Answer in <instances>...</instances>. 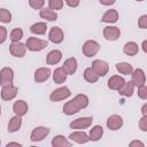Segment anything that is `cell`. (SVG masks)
Segmentation results:
<instances>
[{
  "label": "cell",
  "instance_id": "681fc988",
  "mask_svg": "<svg viewBox=\"0 0 147 147\" xmlns=\"http://www.w3.org/2000/svg\"><path fill=\"white\" fill-rule=\"evenodd\" d=\"M0 144H1V141H0Z\"/></svg>",
  "mask_w": 147,
  "mask_h": 147
},
{
  "label": "cell",
  "instance_id": "5b68a950",
  "mask_svg": "<svg viewBox=\"0 0 147 147\" xmlns=\"http://www.w3.org/2000/svg\"><path fill=\"white\" fill-rule=\"evenodd\" d=\"M92 70L100 77V76H105L107 75L108 70H109V65L107 62L105 61H101V60H95L93 63H92Z\"/></svg>",
  "mask_w": 147,
  "mask_h": 147
},
{
  "label": "cell",
  "instance_id": "7c38bea8",
  "mask_svg": "<svg viewBox=\"0 0 147 147\" xmlns=\"http://www.w3.org/2000/svg\"><path fill=\"white\" fill-rule=\"evenodd\" d=\"M106 124H107V127H108L109 130L115 131V130H118V129L122 127V125H123V119H122V117L118 116V115H111V116L108 117Z\"/></svg>",
  "mask_w": 147,
  "mask_h": 147
},
{
  "label": "cell",
  "instance_id": "ee69618b",
  "mask_svg": "<svg viewBox=\"0 0 147 147\" xmlns=\"http://www.w3.org/2000/svg\"><path fill=\"white\" fill-rule=\"evenodd\" d=\"M146 109H147V105L145 103V105L142 106V108H141V111H142V115H146V114H147V111H146Z\"/></svg>",
  "mask_w": 147,
  "mask_h": 147
},
{
  "label": "cell",
  "instance_id": "ab89813d",
  "mask_svg": "<svg viewBox=\"0 0 147 147\" xmlns=\"http://www.w3.org/2000/svg\"><path fill=\"white\" fill-rule=\"evenodd\" d=\"M7 39V30L5 26H0V44L5 42Z\"/></svg>",
  "mask_w": 147,
  "mask_h": 147
},
{
  "label": "cell",
  "instance_id": "836d02e7",
  "mask_svg": "<svg viewBox=\"0 0 147 147\" xmlns=\"http://www.w3.org/2000/svg\"><path fill=\"white\" fill-rule=\"evenodd\" d=\"M11 21V14L9 10L5 9V8H1L0 9V22H3V23H9Z\"/></svg>",
  "mask_w": 147,
  "mask_h": 147
},
{
  "label": "cell",
  "instance_id": "44dd1931",
  "mask_svg": "<svg viewBox=\"0 0 147 147\" xmlns=\"http://www.w3.org/2000/svg\"><path fill=\"white\" fill-rule=\"evenodd\" d=\"M69 138H70L72 141H76V142H78V144H85V142H87V141L90 140L88 136H87L84 131H76V132H72V133L69 136Z\"/></svg>",
  "mask_w": 147,
  "mask_h": 147
},
{
  "label": "cell",
  "instance_id": "c3c4849f",
  "mask_svg": "<svg viewBox=\"0 0 147 147\" xmlns=\"http://www.w3.org/2000/svg\"><path fill=\"white\" fill-rule=\"evenodd\" d=\"M0 114H1V108H0Z\"/></svg>",
  "mask_w": 147,
  "mask_h": 147
},
{
  "label": "cell",
  "instance_id": "e0dca14e",
  "mask_svg": "<svg viewBox=\"0 0 147 147\" xmlns=\"http://www.w3.org/2000/svg\"><path fill=\"white\" fill-rule=\"evenodd\" d=\"M118 93L121 95H124V96H132L133 92H134V85L132 82H124V84L117 90Z\"/></svg>",
  "mask_w": 147,
  "mask_h": 147
},
{
  "label": "cell",
  "instance_id": "9a60e30c",
  "mask_svg": "<svg viewBox=\"0 0 147 147\" xmlns=\"http://www.w3.org/2000/svg\"><path fill=\"white\" fill-rule=\"evenodd\" d=\"M67 71L63 69V67H60V68H56L53 72V80L56 83V84H62L67 80Z\"/></svg>",
  "mask_w": 147,
  "mask_h": 147
},
{
  "label": "cell",
  "instance_id": "3957f363",
  "mask_svg": "<svg viewBox=\"0 0 147 147\" xmlns=\"http://www.w3.org/2000/svg\"><path fill=\"white\" fill-rule=\"evenodd\" d=\"M83 54L86 57H92L94 55H96V53L100 51V45L95 41V40H87L84 45H83Z\"/></svg>",
  "mask_w": 147,
  "mask_h": 147
},
{
  "label": "cell",
  "instance_id": "7bdbcfd3",
  "mask_svg": "<svg viewBox=\"0 0 147 147\" xmlns=\"http://www.w3.org/2000/svg\"><path fill=\"white\" fill-rule=\"evenodd\" d=\"M130 146H140V147H144V144L140 142V141H132L130 144Z\"/></svg>",
  "mask_w": 147,
  "mask_h": 147
},
{
  "label": "cell",
  "instance_id": "5bb4252c",
  "mask_svg": "<svg viewBox=\"0 0 147 147\" xmlns=\"http://www.w3.org/2000/svg\"><path fill=\"white\" fill-rule=\"evenodd\" d=\"M51 76V70L48 68H39L34 72V80L37 83H42L47 80Z\"/></svg>",
  "mask_w": 147,
  "mask_h": 147
},
{
  "label": "cell",
  "instance_id": "f546056e",
  "mask_svg": "<svg viewBox=\"0 0 147 147\" xmlns=\"http://www.w3.org/2000/svg\"><path fill=\"white\" fill-rule=\"evenodd\" d=\"M116 69L119 74H123V75H131L132 71H133V68L130 63H126V62H121V63H117L116 64Z\"/></svg>",
  "mask_w": 147,
  "mask_h": 147
},
{
  "label": "cell",
  "instance_id": "d4e9b609",
  "mask_svg": "<svg viewBox=\"0 0 147 147\" xmlns=\"http://www.w3.org/2000/svg\"><path fill=\"white\" fill-rule=\"evenodd\" d=\"M39 14H40V17L46 21H56L57 20V14L49 8H44V9L41 8Z\"/></svg>",
  "mask_w": 147,
  "mask_h": 147
},
{
  "label": "cell",
  "instance_id": "83f0119b",
  "mask_svg": "<svg viewBox=\"0 0 147 147\" xmlns=\"http://www.w3.org/2000/svg\"><path fill=\"white\" fill-rule=\"evenodd\" d=\"M53 147H69L71 146V142L68 141L63 136H55L52 140Z\"/></svg>",
  "mask_w": 147,
  "mask_h": 147
},
{
  "label": "cell",
  "instance_id": "7402d4cb",
  "mask_svg": "<svg viewBox=\"0 0 147 147\" xmlns=\"http://www.w3.org/2000/svg\"><path fill=\"white\" fill-rule=\"evenodd\" d=\"M117 20H118V13H117V10L109 9V10H107L103 14V16L101 18V22H105V23H115V22H117Z\"/></svg>",
  "mask_w": 147,
  "mask_h": 147
},
{
  "label": "cell",
  "instance_id": "4fadbf2b",
  "mask_svg": "<svg viewBox=\"0 0 147 147\" xmlns=\"http://www.w3.org/2000/svg\"><path fill=\"white\" fill-rule=\"evenodd\" d=\"M132 83L134 86H140L144 85L146 82V76L145 72L141 69H136L134 71H132Z\"/></svg>",
  "mask_w": 147,
  "mask_h": 147
},
{
  "label": "cell",
  "instance_id": "ac0fdd59",
  "mask_svg": "<svg viewBox=\"0 0 147 147\" xmlns=\"http://www.w3.org/2000/svg\"><path fill=\"white\" fill-rule=\"evenodd\" d=\"M74 105L80 110V109H84L88 106V98L85 95V94H77L72 100Z\"/></svg>",
  "mask_w": 147,
  "mask_h": 147
},
{
  "label": "cell",
  "instance_id": "f35d334b",
  "mask_svg": "<svg viewBox=\"0 0 147 147\" xmlns=\"http://www.w3.org/2000/svg\"><path fill=\"white\" fill-rule=\"evenodd\" d=\"M138 25H139V28H141V29H146V28H147V15H142V16L139 18Z\"/></svg>",
  "mask_w": 147,
  "mask_h": 147
},
{
  "label": "cell",
  "instance_id": "cb8c5ba5",
  "mask_svg": "<svg viewBox=\"0 0 147 147\" xmlns=\"http://www.w3.org/2000/svg\"><path fill=\"white\" fill-rule=\"evenodd\" d=\"M21 125H22V118H21V116L16 115V116H14L9 121V123H8V131L9 132H16V131L20 130Z\"/></svg>",
  "mask_w": 147,
  "mask_h": 147
},
{
  "label": "cell",
  "instance_id": "f1b7e54d",
  "mask_svg": "<svg viewBox=\"0 0 147 147\" xmlns=\"http://www.w3.org/2000/svg\"><path fill=\"white\" fill-rule=\"evenodd\" d=\"M46 30H47V25L44 22H37V23L32 24L30 28V31L34 34H44L46 32Z\"/></svg>",
  "mask_w": 147,
  "mask_h": 147
},
{
  "label": "cell",
  "instance_id": "e575fe53",
  "mask_svg": "<svg viewBox=\"0 0 147 147\" xmlns=\"http://www.w3.org/2000/svg\"><path fill=\"white\" fill-rule=\"evenodd\" d=\"M48 7L52 10H59L63 7V0H48Z\"/></svg>",
  "mask_w": 147,
  "mask_h": 147
},
{
  "label": "cell",
  "instance_id": "60d3db41",
  "mask_svg": "<svg viewBox=\"0 0 147 147\" xmlns=\"http://www.w3.org/2000/svg\"><path fill=\"white\" fill-rule=\"evenodd\" d=\"M65 2H67V5L69 6V7H77L78 5H79V0H65Z\"/></svg>",
  "mask_w": 147,
  "mask_h": 147
},
{
  "label": "cell",
  "instance_id": "ffe728a7",
  "mask_svg": "<svg viewBox=\"0 0 147 147\" xmlns=\"http://www.w3.org/2000/svg\"><path fill=\"white\" fill-rule=\"evenodd\" d=\"M124 78L121 77V76H117V75H114L111 76L109 79H108V87L111 88V90H118L123 84H124Z\"/></svg>",
  "mask_w": 147,
  "mask_h": 147
},
{
  "label": "cell",
  "instance_id": "1f68e13d",
  "mask_svg": "<svg viewBox=\"0 0 147 147\" xmlns=\"http://www.w3.org/2000/svg\"><path fill=\"white\" fill-rule=\"evenodd\" d=\"M78 111H79V109L74 105L72 101H68L63 107V113L67 114V115H74V114H76Z\"/></svg>",
  "mask_w": 147,
  "mask_h": 147
},
{
  "label": "cell",
  "instance_id": "9c48e42d",
  "mask_svg": "<svg viewBox=\"0 0 147 147\" xmlns=\"http://www.w3.org/2000/svg\"><path fill=\"white\" fill-rule=\"evenodd\" d=\"M121 36V31L117 26H106L103 29V37L109 41L117 40Z\"/></svg>",
  "mask_w": 147,
  "mask_h": 147
},
{
  "label": "cell",
  "instance_id": "603a6c76",
  "mask_svg": "<svg viewBox=\"0 0 147 147\" xmlns=\"http://www.w3.org/2000/svg\"><path fill=\"white\" fill-rule=\"evenodd\" d=\"M63 69L67 71L68 75H74L77 70V61L75 57H70L64 61L63 63Z\"/></svg>",
  "mask_w": 147,
  "mask_h": 147
},
{
  "label": "cell",
  "instance_id": "2e32d148",
  "mask_svg": "<svg viewBox=\"0 0 147 147\" xmlns=\"http://www.w3.org/2000/svg\"><path fill=\"white\" fill-rule=\"evenodd\" d=\"M62 59V53L61 51L59 49H54V51H51L48 54H47V57H46V61H47V64H56L61 61Z\"/></svg>",
  "mask_w": 147,
  "mask_h": 147
},
{
  "label": "cell",
  "instance_id": "f6af8a7d",
  "mask_svg": "<svg viewBox=\"0 0 147 147\" xmlns=\"http://www.w3.org/2000/svg\"><path fill=\"white\" fill-rule=\"evenodd\" d=\"M9 146H21V144H18V142H8L7 144V147H9Z\"/></svg>",
  "mask_w": 147,
  "mask_h": 147
},
{
  "label": "cell",
  "instance_id": "6da1fadb",
  "mask_svg": "<svg viewBox=\"0 0 147 147\" xmlns=\"http://www.w3.org/2000/svg\"><path fill=\"white\" fill-rule=\"evenodd\" d=\"M25 46H26L28 49H30L32 52H39V51L44 49L47 46V41L42 40V39H39V38L30 37V38H28Z\"/></svg>",
  "mask_w": 147,
  "mask_h": 147
},
{
  "label": "cell",
  "instance_id": "d6986e66",
  "mask_svg": "<svg viewBox=\"0 0 147 147\" xmlns=\"http://www.w3.org/2000/svg\"><path fill=\"white\" fill-rule=\"evenodd\" d=\"M13 110H14V113L16 114V115H18V116H24L25 114H26V111H28V103L25 102V101H23V100H18V101H16L15 103H14V106H13Z\"/></svg>",
  "mask_w": 147,
  "mask_h": 147
},
{
  "label": "cell",
  "instance_id": "8d00e7d4",
  "mask_svg": "<svg viewBox=\"0 0 147 147\" xmlns=\"http://www.w3.org/2000/svg\"><path fill=\"white\" fill-rule=\"evenodd\" d=\"M138 95H139L142 100H146V99H147V87H146L145 84L138 86Z\"/></svg>",
  "mask_w": 147,
  "mask_h": 147
},
{
  "label": "cell",
  "instance_id": "30bf717a",
  "mask_svg": "<svg viewBox=\"0 0 147 147\" xmlns=\"http://www.w3.org/2000/svg\"><path fill=\"white\" fill-rule=\"evenodd\" d=\"M63 38H64V34H63V31L59 28V26H53L51 30H49V33H48V39L54 42V44H60L63 41Z\"/></svg>",
  "mask_w": 147,
  "mask_h": 147
},
{
  "label": "cell",
  "instance_id": "4316f807",
  "mask_svg": "<svg viewBox=\"0 0 147 147\" xmlns=\"http://www.w3.org/2000/svg\"><path fill=\"white\" fill-rule=\"evenodd\" d=\"M102 134H103V129H102V126L95 125V126H93V127L91 129L88 138H90V140H92V141H96V140H99V139L102 137Z\"/></svg>",
  "mask_w": 147,
  "mask_h": 147
},
{
  "label": "cell",
  "instance_id": "8fae6325",
  "mask_svg": "<svg viewBox=\"0 0 147 147\" xmlns=\"http://www.w3.org/2000/svg\"><path fill=\"white\" fill-rule=\"evenodd\" d=\"M48 133H49V129H48V127L38 126V127L33 129V131L31 132L30 139H31L32 141H40V140H42Z\"/></svg>",
  "mask_w": 147,
  "mask_h": 147
},
{
  "label": "cell",
  "instance_id": "7a4b0ae2",
  "mask_svg": "<svg viewBox=\"0 0 147 147\" xmlns=\"http://www.w3.org/2000/svg\"><path fill=\"white\" fill-rule=\"evenodd\" d=\"M71 95V92L70 90L67 87V86H62V87H59L56 90H54L51 95H49V99L51 101L53 102H57V101H61V100H64L67 98H69Z\"/></svg>",
  "mask_w": 147,
  "mask_h": 147
},
{
  "label": "cell",
  "instance_id": "74e56055",
  "mask_svg": "<svg viewBox=\"0 0 147 147\" xmlns=\"http://www.w3.org/2000/svg\"><path fill=\"white\" fill-rule=\"evenodd\" d=\"M139 127L141 129V131H147V116L146 115H142L140 122H139Z\"/></svg>",
  "mask_w": 147,
  "mask_h": 147
},
{
  "label": "cell",
  "instance_id": "d590c367",
  "mask_svg": "<svg viewBox=\"0 0 147 147\" xmlns=\"http://www.w3.org/2000/svg\"><path fill=\"white\" fill-rule=\"evenodd\" d=\"M29 5L33 9H41L45 5V0H29Z\"/></svg>",
  "mask_w": 147,
  "mask_h": 147
},
{
  "label": "cell",
  "instance_id": "7dc6e473",
  "mask_svg": "<svg viewBox=\"0 0 147 147\" xmlns=\"http://www.w3.org/2000/svg\"><path fill=\"white\" fill-rule=\"evenodd\" d=\"M137 1H144V0H137Z\"/></svg>",
  "mask_w": 147,
  "mask_h": 147
},
{
  "label": "cell",
  "instance_id": "d6a6232c",
  "mask_svg": "<svg viewBox=\"0 0 147 147\" xmlns=\"http://www.w3.org/2000/svg\"><path fill=\"white\" fill-rule=\"evenodd\" d=\"M22 37H23V30H22V29H20V28L14 29V30L10 32V34H9V38H10V40H11L13 42L21 40V39H22Z\"/></svg>",
  "mask_w": 147,
  "mask_h": 147
},
{
  "label": "cell",
  "instance_id": "484cf974",
  "mask_svg": "<svg viewBox=\"0 0 147 147\" xmlns=\"http://www.w3.org/2000/svg\"><path fill=\"white\" fill-rule=\"evenodd\" d=\"M138 51H139V47H138V45H137L134 41H129V42H126V44L124 45V47H123V52H124L126 55H129V56L136 55V54L138 53Z\"/></svg>",
  "mask_w": 147,
  "mask_h": 147
},
{
  "label": "cell",
  "instance_id": "4dcf8cb0",
  "mask_svg": "<svg viewBox=\"0 0 147 147\" xmlns=\"http://www.w3.org/2000/svg\"><path fill=\"white\" fill-rule=\"evenodd\" d=\"M84 78H85V80H87L88 83H95L96 80H98V78H99V76L92 70V68H86L85 69V71H84Z\"/></svg>",
  "mask_w": 147,
  "mask_h": 147
},
{
  "label": "cell",
  "instance_id": "8992f818",
  "mask_svg": "<svg viewBox=\"0 0 147 147\" xmlns=\"http://www.w3.org/2000/svg\"><path fill=\"white\" fill-rule=\"evenodd\" d=\"M9 52L15 57H23L25 55V52H26V46L20 41H15L10 45Z\"/></svg>",
  "mask_w": 147,
  "mask_h": 147
},
{
  "label": "cell",
  "instance_id": "277c9868",
  "mask_svg": "<svg viewBox=\"0 0 147 147\" xmlns=\"http://www.w3.org/2000/svg\"><path fill=\"white\" fill-rule=\"evenodd\" d=\"M14 80V71L11 68L5 67L0 70V86H7L13 84Z\"/></svg>",
  "mask_w": 147,
  "mask_h": 147
},
{
  "label": "cell",
  "instance_id": "ba28073f",
  "mask_svg": "<svg viewBox=\"0 0 147 147\" xmlns=\"http://www.w3.org/2000/svg\"><path fill=\"white\" fill-rule=\"evenodd\" d=\"M17 91H18L17 87L14 86L13 84L7 85V86H3V87H2V91H1V98H2V100H5V101H10V100H13V99L16 96Z\"/></svg>",
  "mask_w": 147,
  "mask_h": 147
},
{
  "label": "cell",
  "instance_id": "b9f144b4",
  "mask_svg": "<svg viewBox=\"0 0 147 147\" xmlns=\"http://www.w3.org/2000/svg\"><path fill=\"white\" fill-rule=\"evenodd\" d=\"M100 3L103 6H111L115 3V0H100Z\"/></svg>",
  "mask_w": 147,
  "mask_h": 147
},
{
  "label": "cell",
  "instance_id": "bcb514c9",
  "mask_svg": "<svg viewBox=\"0 0 147 147\" xmlns=\"http://www.w3.org/2000/svg\"><path fill=\"white\" fill-rule=\"evenodd\" d=\"M146 46H147V40H145V41L142 42V49H144L145 53L147 52V47H146Z\"/></svg>",
  "mask_w": 147,
  "mask_h": 147
},
{
  "label": "cell",
  "instance_id": "52a82bcc",
  "mask_svg": "<svg viewBox=\"0 0 147 147\" xmlns=\"http://www.w3.org/2000/svg\"><path fill=\"white\" fill-rule=\"evenodd\" d=\"M92 121H93L92 117H80V118L72 121L70 123V127L77 129V130H84V129H87L92 124Z\"/></svg>",
  "mask_w": 147,
  "mask_h": 147
}]
</instances>
